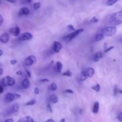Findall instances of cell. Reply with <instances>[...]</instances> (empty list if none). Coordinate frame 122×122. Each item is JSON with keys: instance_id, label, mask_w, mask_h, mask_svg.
Instances as JSON below:
<instances>
[{"instance_id": "6da1fadb", "label": "cell", "mask_w": 122, "mask_h": 122, "mask_svg": "<svg viewBox=\"0 0 122 122\" xmlns=\"http://www.w3.org/2000/svg\"><path fill=\"white\" fill-rule=\"evenodd\" d=\"M110 22L114 25H118L122 23V10L115 13L110 17Z\"/></svg>"}, {"instance_id": "7a4b0ae2", "label": "cell", "mask_w": 122, "mask_h": 122, "mask_svg": "<svg viewBox=\"0 0 122 122\" xmlns=\"http://www.w3.org/2000/svg\"><path fill=\"white\" fill-rule=\"evenodd\" d=\"M117 32V29L114 26H106L101 30V33L107 36H112Z\"/></svg>"}, {"instance_id": "3957f363", "label": "cell", "mask_w": 122, "mask_h": 122, "mask_svg": "<svg viewBox=\"0 0 122 122\" xmlns=\"http://www.w3.org/2000/svg\"><path fill=\"white\" fill-rule=\"evenodd\" d=\"M83 31H84L83 29H79L75 30H74V32L71 33L70 34L68 35L63 37V40H64L65 41H67V42L71 41L74 38H75L80 33H81V32H83Z\"/></svg>"}, {"instance_id": "277c9868", "label": "cell", "mask_w": 122, "mask_h": 122, "mask_svg": "<svg viewBox=\"0 0 122 122\" xmlns=\"http://www.w3.org/2000/svg\"><path fill=\"white\" fill-rule=\"evenodd\" d=\"M15 80L10 76H6L1 80V85L4 86H12L15 85Z\"/></svg>"}, {"instance_id": "5b68a950", "label": "cell", "mask_w": 122, "mask_h": 122, "mask_svg": "<svg viewBox=\"0 0 122 122\" xmlns=\"http://www.w3.org/2000/svg\"><path fill=\"white\" fill-rule=\"evenodd\" d=\"M62 48V45L61 43H60L59 42L55 41L53 43V45L51 46V51H52L53 52L58 53Z\"/></svg>"}, {"instance_id": "8992f818", "label": "cell", "mask_w": 122, "mask_h": 122, "mask_svg": "<svg viewBox=\"0 0 122 122\" xmlns=\"http://www.w3.org/2000/svg\"><path fill=\"white\" fill-rule=\"evenodd\" d=\"M33 38V36L29 32H25L22 34L20 36H19V41H28L31 40Z\"/></svg>"}, {"instance_id": "52a82bcc", "label": "cell", "mask_w": 122, "mask_h": 122, "mask_svg": "<svg viewBox=\"0 0 122 122\" xmlns=\"http://www.w3.org/2000/svg\"><path fill=\"white\" fill-rule=\"evenodd\" d=\"M36 60H37V59H36L35 56H29L25 59V65L28 66H30L33 65L36 62Z\"/></svg>"}, {"instance_id": "ba28073f", "label": "cell", "mask_w": 122, "mask_h": 122, "mask_svg": "<svg viewBox=\"0 0 122 122\" xmlns=\"http://www.w3.org/2000/svg\"><path fill=\"white\" fill-rule=\"evenodd\" d=\"M10 32L11 34L13 35L14 36H18L20 33V30L19 26H16V27H13L10 30Z\"/></svg>"}, {"instance_id": "9c48e42d", "label": "cell", "mask_w": 122, "mask_h": 122, "mask_svg": "<svg viewBox=\"0 0 122 122\" xmlns=\"http://www.w3.org/2000/svg\"><path fill=\"white\" fill-rule=\"evenodd\" d=\"M19 109V104H14L11 107H10L8 111V114H13V113H16L18 112Z\"/></svg>"}, {"instance_id": "30bf717a", "label": "cell", "mask_w": 122, "mask_h": 122, "mask_svg": "<svg viewBox=\"0 0 122 122\" xmlns=\"http://www.w3.org/2000/svg\"><path fill=\"white\" fill-rule=\"evenodd\" d=\"M8 41H9V35L8 33H4L0 37V41L3 44H7Z\"/></svg>"}, {"instance_id": "8fae6325", "label": "cell", "mask_w": 122, "mask_h": 122, "mask_svg": "<svg viewBox=\"0 0 122 122\" xmlns=\"http://www.w3.org/2000/svg\"><path fill=\"white\" fill-rule=\"evenodd\" d=\"M15 100L14 96V94H11V93H8L5 97V101L7 102H10L13 101V100Z\"/></svg>"}, {"instance_id": "7c38bea8", "label": "cell", "mask_w": 122, "mask_h": 122, "mask_svg": "<svg viewBox=\"0 0 122 122\" xmlns=\"http://www.w3.org/2000/svg\"><path fill=\"white\" fill-rule=\"evenodd\" d=\"M29 85H30V82L29 81L28 79L27 78L24 79L22 81V87L24 88V89H27L28 88H29Z\"/></svg>"}, {"instance_id": "4fadbf2b", "label": "cell", "mask_w": 122, "mask_h": 122, "mask_svg": "<svg viewBox=\"0 0 122 122\" xmlns=\"http://www.w3.org/2000/svg\"><path fill=\"white\" fill-rule=\"evenodd\" d=\"M84 70L88 77H92L94 73V70L93 68H88V69H86Z\"/></svg>"}, {"instance_id": "5bb4252c", "label": "cell", "mask_w": 122, "mask_h": 122, "mask_svg": "<svg viewBox=\"0 0 122 122\" xmlns=\"http://www.w3.org/2000/svg\"><path fill=\"white\" fill-rule=\"evenodd\" d=\"M30 13V11L27 7H23L20 9L19 11V15H28Z\"/></svg>"}, {"instance_id": "9a60e30c", "label": "cell", "mask_w": 122, "mask_h": 122, "mask_svg": "<svg viewBox=\"0 0 122 122\" xmlns=\"http://www.w3.org/2000/svg\"><path fill=\"white\" fill-rule=\"evenodd\" d=\"M102 57V53L101 52H98L93 56V60L94 62H98Z\"/></svg>"}, {"instance_id": "2e32d148", "label": "cell", "mask_w": 122, "mask_h": 122, "mask_svg": "<svg viewBox=\"0 0 122 122\" xmlns=\"http://www.w3.org/2000/svg\"><path fill=\"white\" fill-rule=\"evenodd\" d=\"M99 104L98 101L95 102L93 104V109H92V112L94 114H97L99 112Z\"/></svg>"}, {"instance_id": "e0dca14e", "label": "cell", "mask_w": 122, "mask_h": 122, "mask_svg": "<svg viewBox=\"0 0 122 122\" xmlns=\"http://www.w3.org/2000/svg\"><path fill=\"white\" fill-rule=\"evenodd\" d=\"M104 38V35L102 34V33L100 32V33H97L95 36H94V41L96 42L98 41H100L102 40Z\"/></svg>"}, {"instance_id": "ac0fdd59", "label": "cell", "mask_w": 122, "mask_h": 122, "mask_svg": "<svg viewBox=\"0 0 122 122\" xmlns=\"http://www.w3.org/2000/svg\"><path fill=\"white\" fill-rule=\"evenodd\" d=\"M50 101H51V102L54 104L57 103L59 101L58 97H57L56 95H55V94H53V95H50Z\"/></svg>"}, {"instance_id": "d6986e66", "label": "cell", "mask_w": 122, "mask_h": 122, "mask_svg": "<svg viewBox=\"0 0 122 122\" xmlns=\"http://www.w3.org/2000/svg\"><path fill=\"white\" fill-rule=\"evenodd\" d=\"M62 67H63V65H62V63L60 61H57L56 63V71L57 73H61L62 71Z\"/></svg>"}, {"instance_id": "ffe728a7", "label": "cell", "mask_w": 122, "mask_h": 122, "mask_svg": "<svg viewBox=\"0 0 122 122\" xmlns=\"http://www.w3.org/2000/svg\"><path fill=\"white\" fill-rule=\"evenodd\" d=\"M87 77H87L86 71H85V70H83V71L81 72V75H80V80H81V81H84L85 80L87 79Z\"/></svg>"}, {"instance_id": "44dd1931", "label": "cell", "mask_w": 122, "mask_h": 122, "mask_svg": "<svg viewBox=\"0 0 122 122\" xmlns=\"http://www.w3.org/2000/svg\"><path fill=\"white\" fill-rule=\"evenodd\" d=\"M37 103V101L35 98L32 99L31 100H30L29 101H28V102L26 103V106H33L35 105V104Z\"/></svg>"}, {"instance_id": "7402d4cb", "label": "cell", "mask_w": 122, "mask_h": 122, "mask_svg": "<svg viewBox=\"0 0 122 122\" xmlns=\"http://www.w3.org/2000/svg\"><path fill=\"white\" fill-rule=\"evenodd\" d=\"M118 1V0H108L106 2V5L108 6H111L116 4Z\"/></svg>"}, {"instance_id": "603a6c76", "label": "cell", "mask_w": 122, "mask_h": 122, "mask_svg": "<svg viewBox=\"0 0 122 122\" xmlns=\"http://www.w3.org/2000/svg\"><path fill=\"white\" fill-rule=\"evenodd\" d=\"M92 89H93V90H94L96 92H99V91H100V85H99V84H96V85L92 86Z\"/></svg>"}, {"instance_id": "cb8c5ba5", "label": "cell", "mask_w": 122, "mask_h": 122, "mask_svg": "<svg viewBox=\"0 0 122 122\" xmlns=\"http://www.w3.org/2000/svg\"><path fill=\"white\" fill-rule=\"evenodd\" d=\"M41 6L40 2H36V3L33 4V8L35 10H37L38 9H39V8Z\"/></svg>"}, {"instance_id": "d4e9b609", "label": "cell", "mask_w": 122, "mask_h": 122, "mask_svg": "<svg viewBox=\"0 0 122 122\" xmlns=\"http://www.w3.org/2000/svg\"><path fill=\"white\" fill-rule=\"evenodd\" d=\"M62 75H63V76L71 77V76H72V72L70 71V70H67V71H65V72L63 73H62Z\"/></svg>"}, {"instance_id": "484cf974", "label": "cell", "mask_w": 122, "mask_h": 122, "mask_svg": "<svg viewBox=\"0 0 122 122\" xmlns=\"http://www.w3.org/2000/svg\"><path fill=\"white\" fill-rule=\"evenodd\" d=\"M57 85H56V83H52L50 85V89L52 91H56L57 89Z\"/></svg>"}, {"instance_id": "4316f807", "label": "cell", "mask_w": 122, "mask_h": 122, "mask_svg": "<svg viewBox=\"0 0 122 122\" xmlns=\"http://www.w3.org/2000/svg\"><path fill=\"white\" fill-rule=\"evenodd\" d=\"M98 19H96V17H93L90 19V22L92 23H95L98 22Z\"/></svg>"}, {"instance_id": "83f0119b", "label": "cell", "mask_w": 122, "mask_h": 122, "mask_svg": "<svg viewBox=\"0 0 122 122\" xmlns=\"http://www.w3.org/2000/svg\"><path fill=\"white\" fill-rule=\"evenodd\" d=\"M118 92V88H117V86H115L114 88V90H113L114 95V96H116V95H117V94Z\"/></svg>"}, {"instance_id": "f1b7e54d", "label": "cell", "mask_w": 122, "mask_h": 122, "mask_svg": "<svg viewBox=\"0 0 122 122\" xmlns=\"http://www.w3.org/2000/svg\"><path fill=\"white\" fill-rule=\"evenodd\" d=\"M25 119H26V121H28V122H33V119H32L31 116H26V117H25Z\"/></svg>"}, {"instance_id": "f546056e", "label": "cell", "mask_w": 122, "mask_h": 122, "mask_svg": "<svg viewBox=\"0 0 122 122\" xmlns=\"http://www.w3.org/2000/svg\"><path fill=\"white\" fill-rule=\"evenodd\" d=\"M47 110H49V112H50V113H52L53 110H52V108H51V106H50V104H48L47 106Z\"/></svg>"}, {"instance_id": "4dcf8cb0", "label": "cell", "mask_w": 122, "mask_h": 122, "mask_svg": "<svg viewBox=\"0 0 122 122\" xmlns=\"http://www.w3.org/2000/svg\"><path fill=\"white\" fill-rule=\"evenodd\" d=\"M113 48H114V46H110V48H106V50H105V53H107L108 52L110 51L111 50H112Z\"/></svg>"}, {"instance_id": "1f68e13d", "label": "cell", "mask_w": 122, "mask_h": 122, "mask_svg": "<svg viewBox=\"0 0 122 122\" xmlns=\"http://www.w3.org/2000/svg\"><path fill=\"white\" fill-rule=\"evenodd\" d=\"M68 28L69 29V30H75V28H74V26H72V25H69L68 26Z\"/></svg>"}, {"instance_id": "d6a6232c", "label": "cell", "mask_w": 122, "mask_h": 122, "mask_svg": "<svg viewBox=\"0 0 122 122\" xmlns=\"http://www.w3.org/2000/svg\"><path fill=\"white\" fill-rule=\"evenodd\" d=\"M118 120L120 122H122V113H120L118 115Z\"/></svg>"}, {"instance_id": "836d02e7", "label": "cell", "mask_w": 122, "mask_h": 122, "mask_svg": "<svg viewBox=\"0 0 122 122\" xmlns=\"http://www.w3.org/2000/svg\"><path fill=\"white\" fill-rule=\"evenodd\" d=\"M4 86L0 84V94H2L4 92V88H3Z\"/></svg>"}, {"instance_id": "e575fe53", "label": "cell", "mask_w": 122, "mask_h": 122, "mask_svg": "<svg viewBox=\"0 0 122 122\" xmlns=\"http://www.w3.org/2000/svg\"><path fill=\"white\" fill-rule=\"evenodd\" d=\"M3 22H4L3 17H2V15H0V26H1V25L3 23Z\"/></svg>"}, {"instance_id": "d590c367", "label": "cell", "mask_w": 122, "mask_h": 122, "mask_svg": "<svg viewBox=\"0 0 122 122\" xmlns=\"http://www.w3.org/2000/svg\"><path fill=\"white\" fill-rule=\"evenodd\" d=\"M25 73H26V76H28L29 77H31V73H30V72L28 71V70H25Z\"/></svg>"}, {"instance_id": "8d00e7d4", "label": "cell", "mask_w": 122, "mask_h": 122, "mask_svg": "<svg viewBox=\"0 0 122 122\" xmlns=\"http://www.w3.org/2000/svg\"><path fill=\"white\" fill-rule=\"evenodd\" d=\"M65 92L68 93V94H72L74 93V92H73V91L71 90V89H67V90H65Z\"/></svg>"}, {"instance_id": "74e56055", "label": "cell", "mask_w": 122, "mask_h": 122, "mask_svg": "<svg viewBox=\"0 0 122 122\" xmlns=\"http://www.w3.org/2000/svg\"><path fill=\"white\" fill-rule=\"evenodd\" d=\"M14 98H15V100H17V99L19 98L20 97V95H19V94H14Z\"/></svg>"}, {"instance_id": "f35d334b", "label": "cell", "mask_w": 122, "mask_h": 122, "mask_svg": "<svg viewBox=\"0 0 122 122\" xmlns=\"http://www.w3.org/2000/svg\"><path fill=\"white\" fill-rule=\"evenodd\" d=\"M17 63V60H12L10 61V64H11V65H14V64H16Z\"/></svg>"}, {"instance_id": "ab89813d", "label": "cell", "mask_w": 122, "mask_h": 122, "mask_svg": "<svg viewBox=\"0 0 122 122\" xmlns=\"http://www.w3.org/2000/svg\"><path fill=\"white\" fill-rule=\"evenodd\" d=\"M39 92V89H38V88H35L34 89V93L35 94H38Z\"/></svg>"}, {"instance_id": "60d3db41", "label": "cell", "mask_w": 122, "mask_h": 122, "mask_svg": "<svg viewBox=\"0 0 122 122\" xmlns=\"http://www.w3.org/2000/svg\"><path fill=\"white\" fill-rule=\"evenodd\" d=\"M41 82H49V80L48 79H43L40 80Z\"/></svg>"}, {"instance_id": "b9f144b4", "label": "cell", "mask_w": 122, "mask_h": 122, "mask_svg": "<svg viewBox=\"0 0 122 122\" xmlns=\"http://www.w3.org/2000/svg\"><path fill=\"white\" fill-rule=\"evenodd\" d=\"M16 74L17 75H19V76H22V75H23V72L21 71V70H19V71H17Z\"/></svg>"}, {"instance_id": "7bdbcfd3", "label": "cell", "mask_w": 122, "mask_h": 122, "mask_svg": "<svg viewBox=\"0 0 122 122\" xmlns=\"http://www.w3.org/2000/svg\"><path fill=\"white\" fill-rule=\"evenodd\" d=\"M13 122V119H6V120H5V122Z\"/></svg>"}, {"instance_id": "ee69618b", "label": "cell", "mask_w": 122, "mask_h": 122, "mask_svg": "<svg viewBox=\"0 0 122 122\" xmlns=\"http://www.w3.org/2000/svg\"><path fill=\"white\" fill-rule=\"evenodd\" d=\"M6 1H8V2H11V3H13V4L15 3L16 2V0H6Z\"/></svg>"}, {"instance_id": "f6af8a7d", "label": "cell", "mask_w": 122, "mask_h": 122, "mask_svg": "<svg viewBox=\"0 0 122 122\" xmlns=\"http://www.w3.org/2000/svg\"><path fill=\"white\" fill-rule=\"evenodd\" d=\"M2 73H3V70H2V69L0 68V76H1Z\"/></svg>"}, {"instance_id": "bcb514c9", "label": "cell", "mask_w": 122, "mask_h": 122, "mask_svg": "<svg viewBox=\"0 0 122 122\" xmlns=\"http://www.w3.org/2000/svg\"><path fill=\"white\" fill-rule=\"evenodd\" d=\"M46 122H55V120H53V119H48V120H46Z\"/></svg>"}, {"instance_id": "7dc6e473", "label": "cell", "mask_w": 122, "mask_h": 122, "mask_svg": "<svg viewBox=\"0 0 122 122\" xmlns=\"http://www.w3.org/2000/svg\"><path fill=\"white\" fill-rule=\"evenodd\" d=\"M32 0H26V2H28V3H31V2H32Z\"/></svg>"}, {"instance_id": "c3c4849f", "label": "cell", "mask_w": 122, "mask_h": 122, "mask_svg": "<svg viewBox=\"0 0 122 122\" xmlns=\"http://www.w3.org/2000/svg\"><path fill=\"white\" fill-rule=\"evenodd\" d=\"M2 54H3V52H2V51H1V50H0V57H1V56H2Z\"/></svg>"}, {"instance_id": "681fc988", "label": "cell", "mask_w": 122, "mask_h": 122, "mask_svg": "<svg viewBox=\"0 0 122 122\" xmlns=\"http://www.w3.org/2000/svg\"><path fill=\"white\" fill-rule=\"evenodd\" d=\"M61 122H65V119H62V120H61Z\"/></svg>"}, {"instance_id": "f907efd6", "label": "cell", "mask_w": 122, "mask_h": 122, "mask_svg": "<svg viewBox=\"0 0 122 122\" xmlns=\"http://www.w3.org/2000/svg\"><path fill=\"white\" fill-rule=\"evenodd\" d=\"M118 92H119L120 93H121V94H122V90H121V91H118Z\"/></svg>"}, {"instance_id": "816d5d0a", "label": "cell", "mask_w": 122, "mask_h": 122, "mask_svg": "<svg viewBox=\"0 0 122 122\" xmlns=\"http://www.w3.org/2000/svg\"><path fill=\"white\" fill-rule=\"evenodd\" d=\"M0 2H1V0H0Z\"/></svg>"}]
</instances>
